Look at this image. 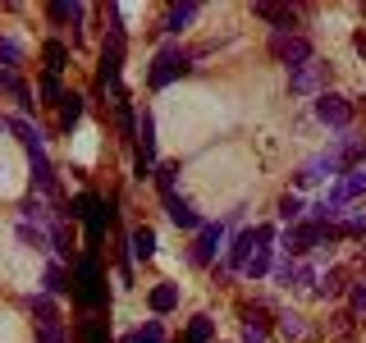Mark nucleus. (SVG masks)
Returning <instances> with one entry per match:
<instances>
[{
	"mask_svg": "<svg viewBox=\"0 0 366 343\" xmlns=\"http://www.w3.org/2000/svg\"><path fill=\"white\" fill-rule=\"evenodd\" d=\"M74 297L83 307H101V302H106V279H101V261L97 257H83L74 266Z\"/></svg>",
	"mask_w": 366,
	"mask_h": 343,
	"instance_id": "nucleus-1",
	"label": "nucleus"
},
{
	"mask_svg": "<svg viewBox=\"0 0 366 343\" xmlns=\"http://www.w3.org/2000/svg\"><path fill=\"white\" fill-rule=\"evenodd\" d=\"M119 69H124V28H119V14H114V28L101 46V69H97L101 87H114V96H119Z\"/></svg>",
	"mask_w": 366,
	"mask_h": 343,
	"instance_id": "nucleus-2",
	"label": "nucleus"
},
{
	"mask_svg": "<svg viewBox=\"0 0 366 343\" xmlns=\"http://www.w3.org/2000/svg\"><path fill=\"white\" fill-rule=\"evenodd\" d=\"M183 74H188V51H179V46H160L156 60H152V74H147V83L160 91V87H169Z\"/></svg>",
	"mask_w": 366,
	"mask_h": 343,
	"instance_id": "nucleus-3",
	"label": "nucleus"
},
{
	"mask_svg": "<svg viewBox=\"0 0 366 343\" xmlns=\"http://www.w3.org/2000/svg\"><path fill=\"white\" fill-rule=\"evenodd\" d=\"M270 55L280 64H289V69L316 60V55H312V41H307L302 32H270Z\"/></svg>",
	"mask_w": 366,
	"mask_h": 343,
	"instance_id": "nucleus-4",
	"label": "nucleus"
},
{
	"mask_svg": "<svg viewBox=\"0 0 366 343\" xmlns=\"http://www.w3.org/2000/svg\"><path fill=\"white\" fill-rule=\"evenodd\" d=\"M110 215H114V206H110V202H101V197H92V192H83V197L74 202V220H87V238H92V243L106 234Z\"/></svg>",
	"mask_w": 366,
	"mask_h": 343,
	"instance_id": "nucleus-5",
	"label": "nucleus"
},
{
	"mask_svg": "<svg viewBox=\"0 0 366 343\" xmlns=\"http://www.w3.org/2000/svg\"><path fill=\"white\" fill-rule=\"evenodd\" d=\"M316 119L325 124V129H348V124H352V106L339 96V91H320V96H316Z\"/></svg>",
	"mask_w": 366,
	"mask_h": 343,
	"instance_id": "nucleus-6",
	"label": "nucleus"
},
{
	"mask_svg": "<svg viewBox=\"0 0 366 343\" xmlns=\"http://www.w3.org/2000/svg\"><path fill=\"white\" fill-rule=\"evenodd\" d=\"M160 202H165V211H169V220H174L179 229H197V234H202V215L197 211H192V202L188 197H179V192L174 188H160Z\"/></svg>",
	"mask_w": 366,
	"mask_h": 343,
	"instance_id": "nucleus-7",
	"label": "nucleus"
},
{
	"mask_svg": "<svg viewBox=\"0 0 366 343\" xmlns=\"http://www.w3.org/2000/svg\"><path fill=\"white\" fill-rule=\"evenodd\" d=\"M257 243H261V224H257V229H243V234H234V243H229V252H224V266H229V270H247V261H252V252H257Z\"/></svg>",
	"mask_w": 366,
	"mask_h": 343,
	"instance_id": "nucleus-8",
	"label": "nucleus"
},
{
	"mask_svg": "<svg viewBox=\"0 0 366 343\" xmlns=\"http://www.w3.org/2000/svg\"><path fill=\"white\" fill-rule=\"evenodd\" d=\"M137 179H147V169L156 165V119H152V110L137 119Z\"/></svg>",
	"mask_w": 366,
	"mask_h": 343,
	"instance_id": "nucleus-9",
	"label": "nucleus"
},
{
	"mask_svg": "<svg viewBox=\"0 0 366 343\" xmlns=\"http://www.w3.org/2000/svg\"><path fill=\"white\" fill-rule=\"evenodd\" d=\"M320 78H325V64H320V60H307V64L289 69V87L297 91V96H307V91L320 96Z\"/></svg>",
	"mask_w": 366,
	"mask_h": 343,
	"instance_id": "nucleus-10",
	"label": "nucleus"
},
{
	"mask_svg": "<svg viewBox=\"0 0 366 343\" xmlns=\"http://www.w3.org/2000/svg\"><path fill=\"white\" fill-rule=\"evenodd\" d=\"M220 243H224V224H206L197 234V243H192V266H211Z\"/></svg>",
	"mask_w": 366,
	"mask_h": 343,
	"instance_id": "nucleus-11",
	"label": "nucleus"
},
{
	"mask_svg": "<svg viewBox=\"0 0 366 343\" xmlns=\"http://www.w3.org/2000/svg\"><path fill=\"white\" fill-rule=\"evenodd\" d=\"M330 174H339L343 179V169H339V160L335 156H312V160H307V165L302 169H297V188H312V183H320V179H330Z\"/></svg>",
	"mask_w": 366,
	"mask_h": 343,
	"instance_id": "nucleus-12",
	"label": "nucleus"
},
{
	"mask_svg": "<svg viewBox=\"0 0 366 343\" xmlns=\"http://www.w3.org/2000/svg\"><path fill=\"white\" fill-rule=\"evenodd\" d=\"M270 243H274V229L270 224H261V243H257V252H252V261H247V279H266L270 274Z\"/></svg>",
	"mask_w": 366,
	"mask_h": 343,
	"instance_id": "nucleus-13",
	"label": "nucleus"
},
{
	"mask_svg": "<svg viewBox=\"0 0 366 343\" xmlns=\"http://www.w3.org/2000/svg\"><path fill=\"white\" fill-rule=\"evenodd\" d=\"M274 284H280V289H307V284H312V270L302 266V261H280V266H274Z\"/></svg>",
	"mask_w": 366,
	"mask_h": 343,
	"instance_id": "nucleus-14",
	"label": "nucleus"
},
{
	"mask_svg": "<svg viewBox=\"0 0 366 343\" xmlns=\"http://www.w3.org/2000/svg\"><path fill=\"white\" fill-rule=\"evenodd\" d=\"M243 343H266V334H270V316H266V307H247L243 312Z\"/></svg>",
	"mask_w": 366,
	"mask_h": 343,
	"instance_id": "nucleus-15",
	"label": "nucleus"
},
{
	"mask_svg": "<svg viewBox=\"0 0 366 343\" xmlns=\"http://www.w3.org/2000/svg\"><path fill=\"white\" fill-rule=\"evenodd\" d=\"M197 9H202L197 0H183V5H169V14H165V32H169V37H174V32H183L192 19H197Z\"/></svg>",
	"mask_w": 366,
	"mask_h": 343,
	"instance_id": "nucleus-16",
	"label": "nucleus"
},
{
	"mask_svg": "<svg viewBox=\"0 0 366 343\" xmlns=\"http://www.w3.org/2000/svg\"><path fill=\"white\" fill-rule=\"evenodd\" d=\"M257 19L274 23V32H293V23H297V14L289 5H257Z\"/></svg>",
	"mask_w": 366,
	"mask_h": 343,
	"instance_id": "nucleus-17",
	"label": "nucleus"
},
{
	"mask_svg": "<svg viewBox=\"0 0 366 343\" xmlns=\"http://www.w3.org/2000/svg\"><path fill=\"white\" fill-rule=\"evenodd\" d=\"M0 124H5V129H9V133H19V142H23V146H28V156H37V151H41V133H37V129H32V124H28V119H19V114H14V119H0Z\"/></svg>",
	"mask_w": 366,
	"mask_h": 343,
	"instance_id": "nucleus-18",
	"label": "nucleus"
},
{
	"mask_svg": "<svg viewBox=\"0 0 366 343\" xmlns=\"http://www.w3.org/2000/svg\"><path fill=\"white\" fill-rule=\"evenodd\" d=\"M32 316H37V329H55V325H60V312H55L51 293H37V297H32Z\"/></svg>",
	"mask_w": 366,
	"mask_h": 343,
	"instance_id": "nucleus-19",
	"label": "nucleus"
},
{
	"mask_svg": "<svg viewBox=\"0 0 366 343\" xmlns=\"http://www.w3.org/2000/svg\"><path fill=\"white\" fill-rule=\"evenodd\" d=\"M147 302H152L156 316H165V312H174V307H179V289H174V284H156Z\"/></svg>",
	"mask_w": 366,
	"mask_h": 343,
	"instance_id": "nucleus-20",
	"label": "nucleus"
},
{
	"mask_svg": "<svg viewBox=\"0 0 366 343\" xmlns=\"http://www.w3.org/2000/svg\"><path fill=\"white\" fill-rule=\"evenodd\" d=\"M78 119H83V96H78V91H64V101H60V129L74 133Z\"/></svg>",
	"mask_w": 366,
	"mask_h": 343,
	"instance_id": "nucleus-21",
	"label": "nucleus"
},
{
	"mask_svg": "<svg viewBox=\"0 0 366 343\" xmlns=\"http://www.w3.org/2000/svg\"><path fill=\"white\" fill-rule=\"evenodd\" d=\"M129 247H133L137 261H152L156 257V234H152V229H133V234H129Z\"/></svg>",
	"mask_w": 366,
	"mask_h": 343,
	"instance_id": "nucleus-22",
	"label": "nucleus"
},
{
	"mask_svg": "<svg viewBox=\"0 0 366 343\" xmlns=\"http://www.w3.org/2000/svg\"><path fill=\"white\" fill-rule=\"evenodd\" d=\"M211 334H215V320L211 316H192L188 320V334H183L179 343H211Z\"/></svg>",
	"mask_w": 366,
	"mask_h": 343,
	"instance_id": "nucleus-23",
	"label": "nucleus"
},
{
	"mask_svg": "<svg viewBox=\"0 0 366 343\" xmlns=\"http://www.w3.org/2000/svg\"><path fill=\"white\" fill-rule=\"evenodd\" d=\"M46 74H55V78H60L64 74V64H69V51H64V41H46Z\"/></svg>",
	"mask_w": 366,
	"mask_h": 343,
	"instance_id": "nucleus-24",
	"label": "nucleus"
},
{
	"mask_svg": "<svg viewBox=\"0 0 366 343\" xmlns=\"http://www.w3.org/2000/svg\"><path fill=\"white\" fill-rule=\"evenodd\" d=\"M83 14H87V9L74 5V0H55V5H51V19L55 23H83Z\"/></svg>",
	"mask_w": 366,
	"mask_h": 343,
	"instance_id": "nucleus-25",
	"label": "nucleus"
},
{
	"mask_svg": "<svg viewBox=\"0 0 366 343\" xmlns=\"http://www.w3.org/2000/svg\"><path fill=\"white\" fill-rule=\"evenodd\" d=\"M339 238H366V211H352L339 220Z\"/></svg>",
	"mask_w": 366,
	"mask_h": 343,
	"instance_id": "nucleus-26",
	"label": "nucleus"
},
{
	"mask_svg": "<svg viewBox=\"0 0 366 343\" xmlns=\"http://www.w3.org/2000/svg\"><path fill=\"white\" fill-rule=\"evenodd\" d=\"M69 289H74V284H69L64 266H60V261H51V266H46V293H69Z\"/></svg>",
	"mask_w": 366,
	"mask_h": 343,
	"instance_id": "nucleus-27",
	"label": "nucleus"
},
{
	"mask_svg": "<svg viewBox=\"0 0 366 343\" xmlns=\"http://www.w3.org/2000/svg\"><path fill=\"white\" fill-rule=\"evenodd\" d=\"M119 343H165V329H160V320H147L137 334H129V339H119Z\"/></svg>",
	"mask_w": 366,
	"mask_h": 343,
	"instance_id": "nucleus-28",
	"label": "nucleus"
},
{
	"mask_svg": "<svg viewBox=\"0 0 366 343\" xmlns=\"http://www.w3.org/2000/svg\"><path fill=\"white\" fill-rule=\"evenodd\" d=\"M19 60H23V46H19V41H9V37H0V64H5L9 74H14Z\"/></svg>",
	"mask_w": 366,
	"mask_h": 343,
	"instance_id": "nucleus-29",
	"label": "nucleus"
},
{
	"mask_svg": "<svg viewBox=\"0 0 366 343\" xmlns=\"http://www.w3.org/2000/svg\"><path fill=\"white\" fill-rule=\"evenodd\" d=\"M307 206H302V197H293V192H289V197H284L280 202V215H284V220H289V224H297V220H307Z\"/></svg>",
	"mask_w": 366,
	"mask_h": 343,
	"instance_id": "nucleus-30",
	"label": "nucleus"
},
{
	"mask_svg": "<svg viewBox=\"0 0 366 343\" xmlns=\"http://www.w3.org/2000/svg\"><path fill=\"white\" fill-rule=\"evenodd\" d=\"M19 243H28V247H46V229H32V220H23V224H19Z\"/></svg>",
	"mask_w": 366,
	"mask_h": 343,
	"instance_id": "nucleus-31",
	"label": "nucleus"
},
{
	"mask_svg": "<svg viewBox=\"0 0 366 343\" xmlns=\"http://www.w3.org/2000/svg\"><path fill=\"white\" fill-rule=\"evenodd\" d=\"M41 96H46V106H60V101H64L60 78H55V74H46V78H41Z\"/></svg>",
	"mask_w": 366,
	"mask_h": 343,
	"instance_id": "nucleus-32",
	"label": "nucleus"
},
{
	"mask_svg": "<svg viewBox=\"0 0 366 343\" xmlns=\"http://www.w3.org/2000/svg\"><path fill=\"white\" fill-rule=\"evenodd\" d=\"M51 243H55V252H60V257H74V243H69V229H64V224L51 229Z\"/></svg>",
	"mask_w": 366,
	"mask_h": 343,
	"instance_id": "nucleus-33",
	"label": "nucleus"
},
{
	"mask_svg": "<svg viewBox=\"0 0 366 343\" xmlns=\"http://www.w3.org/2000/svg\"><path fill=\"white\" fill-rule=\"evenodd\" d=\"M339 289H343V274H339V270H330V274H320V289H316L320 297H330V293H339Z\"/></svg>",
	"mask_w": 366,
	"mask_h": 343,
	"instance_id": "nucleus-34",
	"label": "nucleus"
},
{
	"mask_svg": "<svg viewBox=\"0 0 366 343\" xmlns=\"http://www.w3.org/2000/svg\"><path fill=\"white\" fill-rule=\"evenodd\" d=\"M348 302H352V316H366V279H362V284H352Z\"/></svg>",
	"mask_w": 366,
	"mask_h": 343,
	"instance_id": "nucleus-35",
	"label": "nucleus"
},
{
	"mask_svg": "<svg viewBox=\"0 0 366 343\" xmlns=\"http://www.w3.org/2000/svg\"><path fill=\"white\" fill-rule=\"evenodd\" d=\"M280 320H284L280 329H284V334H289V339H302V334H307V325H302V320H297V316H280Z\"/></svg>",
	"mask_w": 366,
	"mask_h": 343,
	"instance_id": "nucleus-36",
	"label": "nucleus"
},
{
	"mask_svg": "<svg viewBox=\"0 0 366 343\" xmlns=\"http://www.w3.org/2000/svg\"><path fill=\"white\" fill-rule=\"evenodd\" d=\"M37 343H64V325H55V329H37Z\"/></svg>",
	"mask_w": 366,
	"mask_h": 343,
	"instance_id": "nucleus-37",
	"label": "nucleus"
},
{
	"mask_svg": "<svg viewBox=\"0 0 366 343\" xmlns=\"http://www.w3.org/2000/svg\"><path fill=\"white\" fill-rule=\"evenodd\" d=\"M87 343H106V325L101 320H87Z\"/></svg>",
	"mask_w": 366,
	"mask_h": 343,
	"instance_id": "nucleus-38",
	"label": "nucleus"
},
{
	"mask_svg": "<svg viewBox=\"0 0 366 343\" xmlns=\"http://www.w3.org/2000/svg\"><path fill=\"white\" fill-rule=\"evenodd\" d=\"M357 51H362V55H366V32H357Z\"/></svg>",
	"mask_w": 366,
	"mask_h": 343,
	"instance_id": "nucleus-39",
	"label": "nucleus"
}]
</instances>
